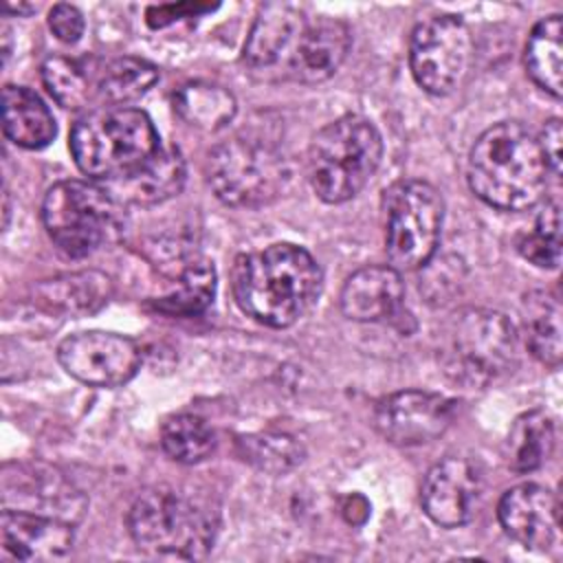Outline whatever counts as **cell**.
I'll list each match as a JSON object with an SVG mask.
<instances>
[{
    "label": "cell",
    "instance_id": "cell-1",
    "mask_svg": "<svg viewBox=\"0 0 563 563\" xmlns=\"http://www.w3.org/2000/svg\"><path fill=\"white\" fill-rule=\"evenodd\" d=\"M231 279L242 312L264 325L288 328L317 301L323 273L306 249L282 242L240 255Z\"/></svg>",
    "mask_w": 563,
    "mask_h": 563
},
{
    "label": "cell",
    "instance_id": "cell-2",
    "mask_svg": "<svg viewBox=\"0 0 563 563\" xmlns=\"http://www.w3.org/2000/svg\"><path fill=\"white\" fill-rule=\"evenodd\" d=\"M468 185L486 205L523 211L543 200L548 165L539 136L519 121L488 128L471 147Z\"/></svg>",
    "mask_w": 563,
    "mask_h": 563
},
{
    "label": "cell",
    "instance_id": "cell-3",
    "mask_svg": "<svg viewBox=\"0 0 563 563\" xmlns=\"http://www.w3.org/2000/svg\"><path fill=\"white\" fill-rule=\"evenodd\" d=\"M68 147L86 176L114 183L143 167L161 150V139L143 110L108 106L75 121Z\"/></svg>",
    "mask_w": 563,
    "mask_h": 563
},
{
    "label": "cell",
    "instance_id": "cell-4",
    "mask_svg": "<svg viewBox=\"0 0 563 563\" xmlns=\"http://www.w3.org/2000/svg\"><path fill=\"white\" fill-rule=\"evenodd\" d=\"M128 530L139 550L161 559H205L218 517L205 501L169 486L143 490L128 510Z\"/></svg>",
    "mask_w": 563,
    "mask_h": 563
},
{
    "label": "cell",
    "instance_id": "cell-5",
    "mask_svg": "<svg viewBox=\"0 0 563 563\" xmlns=\"http://www.w3.org/2000/svg\"><path fill=\"white\" fill-rule=\"evenodd\" d=\"M383 139L361 114H345L321 128L308 147V180L330 205L354 198L376 174Z\"/></svg>",
    "mask_w": 563,
    "mask_h": 563
},
{
    "label": "cell",
    "instance_id": "cell-6",
    "mask_svg": "<svg viewBox=\"0 0 563 563\" xmlns=\"http://www.w3.org/2000/svg\"><path fill=\"white\" fill-rule=\"evenodd\" d=\"M42 220L55 246L81 260L108 244L123 224L121 200L108 189L86 180L53 185L42 205Z\"/></svg>",
    "mask_w": 563,
    "mask_h": 563
},
{
    "label": "cell",
    "instance_id": "cell-7",
    "mask_svg": "<svg viewBox=\"0 0 563 563\" xmlns=\"http://www.w3.org/2000/svg\"><path fill=\"white\" fill-rule=\"evenodd\" d=\"M288 178L286 156L257 136H231L207 158V183L229 207H264L282 196Z\"/></svg>",
    "mask_w": 563,
    "mask_h": 563
},
{
    "label": "cell",
    "instance_id": "cell-8",
    "mask_svg": "<svg viewBox=\"0 0 563 563\" xmlns=\"http://www.w3.org/2000/svg\"><path fill=\"white\" fill-rule=\"evenodd\" d=\"M442 352L444 367L453 378L486 385L517 365V332L506 314L468 308L449 325Z\"/></svg>",
    "mask_w": 563,
    "mask_h": 563
},
{
    "label": "cell",
    "instance_id": "cell-9",
    "mask_svg": "<svg viewBox=\"0 0 563 563\" xmlns=\"http://www.w3.org/2000/svg\"><path fill=\"white\" fill-rule=\"evenodd\" d=\"M385 249L396 271H416L433 257L442 218V194L424 180H400L385 196Z\"/></svg>",
    "mask_w": 563,
    "mask_h": 563
},
{
    "label": "cell",
    "instance_id": "cell-10",
    "mask_svg": "<svg viewBox=\"0 0 563 563\" xmlns=\"http://www.w3.org/2000/svg\"><path fill=\"white\" fill-rule=\"evenodd\" d=\"M475 44L457 15H433L416 24L409 40V66L418 86L431 95L457 90L473 66Z\"/></svg>",
    "mask_w": 563,
    "mask_h": 563
},
{
    "label": "cell",
    "instance_id": "cell-11",
    "mask_svg": "<svg viewBox=\"0 0 563 563\" xmlns=\"http://www.w3.org/2000/svg\"><path fill=\"white\" fill-rule=\"evenodd\" d=\"M59 365L77 380L92 387H119L134 378L143 352L130 336L88 330L66 336L57 345Z\"/></svg>",
    "mask_w": 563,
    "mask_h": 563
},
{
    "label": "cell",
    "instance_id": "cell-12",
    "mask_svg": "<svg viewBox=\"0 0 563 563\" xmlns=\"http://www.w3.org/2000/svg\"><path fill=\"white\" fill-rule=\"evenodd\" d=\"M455 418V400L420 389L385 396L374 409L376 431L391 444L416 446L440 438Z\"/></svg>",
    "mask_w": 563,
    "mask_h": 563
},
{
    "label": "cell",
    "instance_id": "cell-13",
    "mask_svg": "<svg viewBox=\"0 0 563 563\" xmlns=\"http://www.w3.org/2000/svg\"><path fill=\"white\" fill-rule=\"evenodd\" d=\"M15 473H4L2 504L42 517L77 523L86 512V497L55 468L44 464H15Z\"/></svg>",
    "mask_w": 563,
    "mask_h": 563
},
{
    "label": "cell",
    "instance_id": "cell-14",
    "mask_svg": "<svg viewBox=\"0 0 563 563\" xmlns=\"http://www.w3.org/2000/svg\"><path fill=\"white\" fill-rule=\"evenodd\" d=\"M482 499L477 468L457 455L433 464L422 482L420 501L431 521L442 528H457L473 519Z\"/></svg>",
    "mask_w": 563,
    "mask_h": 563
},
{
    "label": "cell",
    "instance_id": "cell-15",
    "mask_svg": "<svg viewBox=\"0 0 563 563\" xmlns=\"http://www.w3.org/2000/svg\"><path fill=\"white\" fill-rule=\"evenodd\" d=\"M350 46L352 35L345 22L328 15L308 18L279 75L308 86L321 84L339 70Z\"/></svg>",
    "mask_w": 563,
    "mask_h": 563
},
{
    "label": "cell",
    "instance_id": "cell-16",
    "mask_svg": "<svg viewBox=\"0 0 563 563\" xmlns=\"http://www.w3.org/2000/svg\"><path fill=\"white\" fill-rule=\"evenodd\" d=\"M497 517L504 532L530 550H548L559 539V499L545 486H512L504 493Z\"/></svg>",
    "mask_w": 563,
    "mask_h": 563
},
{
    "label": "cell",
    "instance_id": "cell-17",
    "mask_svg": "<svg viewBox=\"0 0 563 563\" xmlns=\"http://www.w3.org/2000/svg\"><path fill=\"white\" fill-rule=\"evenodd\" d=\"M308 18L288 2L262 4L244 42V62L253 73H282Z\"/></svg>",
    "mask_w": 563,
    "mask_h": 563
},
{
    "label": "cell",
    "instance_id": "cell-18",
    "mask_svg": "<svg viewBox=\"0 0 563 563\" xmlns=\"http://www.w3.org/2000/svg\"><path fill=\"white\" fill-rule=\"evenodd\" d=\"M405 286L394 266H365L352 273L341 290V312L361 323L391 319L402 310Z\"/></svg>",
    "mask_w": 563,
    "mask_h": 563
},
{
    "label": "cell",
    "instance_id": "cell-19",
    "mask_svg": "<svg viewBox=\"0 0 563 563\" xmlns=\"http://www.w3.org/2000/svg\"><path fill=\"white\" fill-rule=\"evenodd\" d=\"M2 545L20 561H51L68 554L75 539V523L20 512L2 510L0 517Z\"/></svg>",
    "mask_w": 563,
    "mask_h": 563
},
{
    "label": "cell",
    "instance_id": "cell-20",
    "mask_svg": "<svg viewBox=\"0 0 563 563\" xmlns=\"http://www.w3.org/2000/svg\"><path fill=\"white\" fill-rule=\"evenodd\" d=\"M185 185V161L176 147H163L134 174L110 183V191L121 202L141 207L158 205L176 196Z\"/></svg>",
    "mask_w": 563,
    "mask_h": 563
},
{
    "label": "cell",
    "instance_id": "cell-21",
    "mask_svg": "<svg viewBox=\"0 0 563 563\" xmlns=\"http://www.w3.org/2000/svg\"><path fill=\"white\" fill-rule=\"evenodd\" d=\"M2 128L7 139L24 150H42L57 134L48 106L33 90L11 84L2 88Z\"/></svg>",
    "mask_w": 563,
    "mask_h": 563
},
{
    "label": "cell",
    "instance_id": "cell-22",
    "mask_svg": "<svg viewBox=\"0 0 563 563\" xmlns=\"http://www.w3.org/2000/svg\"><path fill=\"white\" fill-rule=\"evenodd\" d=\"M35 295L48 310L81 317L92 314L108 303L112 284L110 277L99 271H81L40 282L35 286Z\"/></svg>",
    "mask_w": 563,
    "mask_h": 563
},
{
    "label": "cell",
    "instance_id": "cell-23",
    "mask_svg": "<svg viewBox=\"0 0 563 563\" xmlns=\"http://www.w3.org/2000/svg\"><path fill=\"white\" fill-rule=\"evenodd\" d=\"M523 62L530 79L559 99L563 90V22L559 13L534 24L526 42Z\"/></svg>",
    "mask_w": 563,
    "mask_h": 563
},
{
    "label": "cell",
    "instance_id": "cell-24",
    "mask_svg": "<svg viewBox=\"0 0 563 563\" xmlns=\"http://www.w3.org/2000/svg\"><path fill=\"white\" fill-rule=\"evenodd\" d=\"M523 328L530 352L550 367L563 356L561 343V301L548 290H534L523 299Z\"/></svg>",
    "mask_w": 563,
    "mask_h": 563
},
{
    "label": "cell",
    "instance_id": "cell-25",
    "mask_svg": "<svg viewBox=\"0 0 563 563\" xmlns=\"http://www.w3.org/2000/svg\"><path fill=\"white\" fill-rule=\"evenodd\" d=\"M554 449V424L545 411L521 413L506 440V462L515 473H532L541 468Z\"/></svg>",
    "mask_w": 563,
    "mask_h": 563
},
{
    "label": "cell",
    "instance_id": "cell-26",
    "mask_svg": "<svg viewBox=\"0 0 563 563\" xmlns=\"http://www.w3.org/2000/svg\"><path fill=\"white\" fill-rule=\"evenodd\" d=\"M174 110L185 123L213 132L235 117V99L222 86L189 81L174 92Z\"/></svg>",
    "mask_w": 563,
    "mask_h": 563
},
{
    "label": "cell",
    "instance_id": "cell-27",
    "mask_svg": "<svg viewBox=\"0 0 563 563\" xmlns=\"http://www.w3.org/2000/svg\"><path fill=\"white\" fill-rule=\"evenodd\" d=\"M161 446L174 462L198 464L213 453L216 433L200 416L176 413L161 427Z\"/></svg>",
    "mask_w": 563,
    "mask_h": 563
},
{
    "label": "cell",
    "instance_id": "cell-28",
    "mask_svg": "<svg viewBox=\"0 0 563 563\" xmlns=\"http://www.w3.org/2000/svg\"><path fill=\"white\" fill-rule=\"evenodd\" d=\"M216 295V271L209 262L194 260L187 264L176 282V288L154 301V308L165 314L194 317L200 314Z\"/></svg>",
    "mask_w": 563,
    "mask_h": 563
},
{
    "label": "cell",
    "instance_id": "cell-29",
    "mask_svg": "<svg viewBox=\"0 0 563 563\" xmlns=\"http://www.w3.org/2000/svg\"><path fill=\"white\" fill-rule=\"evenodd\" d=\"M158 81V68L139 57L112 59L97 81L101 99L110 106H125L143 97Z\"/></svg>",
    "mask_w": 563,
    "mask_h": 563
},
{
    "label": "cell",
    "instance_id": "cell-30",
    "mask_svg": "<svg viewBox=\"0 0 563 563\" xmlns=\"http://www.w3.org/2000/svg\"><path fill=\"white\" fill-rule=\"evenodd\" d=\"M240 455L260 471L284 475L303 460V446L288 433H251L238 440Z\"/></svg>",
    "mask_w": 563,
    "mask_h": 563
},
{
    "label": "cell",
    "instance_id": "cell-31",
    "mask_svg": "<svg viewBox=\"0 0 563 563\" xmlns=\"http://www.w3.org/2000/svg\"><path fill=\"white\" fill-rule=\"evenodd\" d=\"M519 253L539 268H556L561 262V209L559 202H545L534 227L517 242Z\"/></svg>",
    "mask_w": 563,
    "mask_h": 563
},
{
    "label": "cell",
    "instance_id": "cell-32",
    "mask_svg": "<svg viewBox=\"0 0 563 563\" xmlns=\"http://www.w3.org/2000/svg\"><path fill=\"white\" fill-rule=\"evenodd\" d=\"M42 81L48 95L62 108H84L90 99V79L86 68L68 57H48L42 64Z\"/></svg>",
    "mask_w": 563,
    "mask_h": 563
},
{
    "label": "cell",
    "instance_id": "cell-33",
    "mask_svg": "<svg viewBox=\"0 0 563 563\" xmlns=\"http://www.w3.org/2000/svg\"><path fill=\"white\" fill-rule=\"evenodd\" d=\"M48 26L57 40L73 44L84 35V15L77 7L62 2L48 11Z\"/></svg>",
    "mask_w": 563,
    "mask_h": 563
},
{
    "label": "cell",
    "instance_id": "cell-34",
    "mask_svg": "<svg viewBox=\"0 0 563 563\" xmlns=\"http://www.w3.org/2000/svg\"><path fill=\"white\" fill-rule=\"evenodd\" d=\"M539 143L545 156V165L548 172L559 178L561 176V143H563V130H561V119H550L541 134H539Z\"/></svg>",
    "mask_w": 563,
    "mask_h": 563
},
{
    "label": "cell",
    "instance_id": "cell-35",
    "mask_svg": "<svg viewBox=\"0 0 563 563\" xmlns=\"http://www.w3.org/2000/svg\"><path fill=\"white\" fill-rule=\"evenodd\" d=\"M213 7L209 4H161V7H150L147 9V24L152 29H163L176 20L183 18V13L187 15H196V13H202V11H211Z\"/></svg>",
    "mask_w": 563,
    "mask_h": 563
},
{
    "label": "cell",
    "instance_id": "cell-36",
    "mask_svg": "<svg viewBox=\"0 0 563 563\" xmlns=\"http://www.w3.org/2000/svg\"><path fill=\"white\" fill-rule=\"evenodd\" d=\"M7 11H15V13H31V11H35V7H29V4H18V7L7 4Z\"/></svg>",
    "mask_w": 563,
    "mask_h": 563
}]
</instances>
